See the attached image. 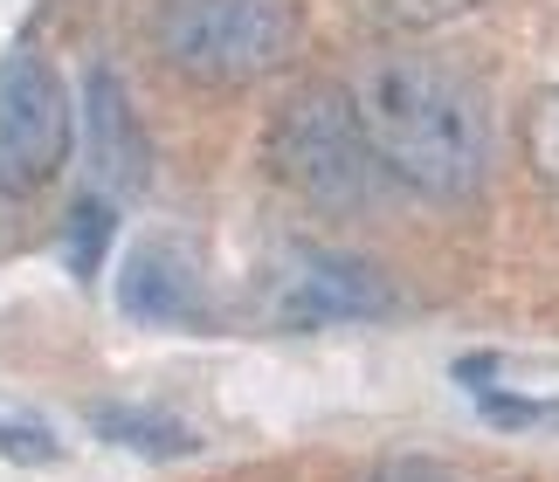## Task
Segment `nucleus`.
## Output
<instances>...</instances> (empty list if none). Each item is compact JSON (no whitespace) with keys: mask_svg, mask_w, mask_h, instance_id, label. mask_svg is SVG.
<instances>
[{"mask_svg":"<svg viewBox=\"0 0 559 482\" xmlns=\"http://www.w3.org/2000/svg\"><path fill=\"white\" fill-rule=\"evenodd\" d=\"M353 111L367 131L373 159L386 172H401L415 193L436 201H463L490 166V111L477 97V83L442 70L428 56H386L359 76Z\"/></svg>","mask_w":559,"mask_h":482,"instance_id":"obj_1","label":"nucleus"},{"mask_svg":"<svg viewBox=\"0 0 559 482\" xmlns=\"http://www.w3.org/2000/svg\"><path fill=\"white\" fill-rule=\"evenodd\" d=\"M270 159L276 172L305 193L311 207L325 214H367L380 201V159L359 131V111L346 91H305L276 111V131H270Z\"/></svg>","mask_w":559,"mask_h":482,"instance_id":"obj_2","label":"nucleus"},{"mask_svg":"<svg viewBox=\"0 0 559 482\" xmlns=\"http://www.w3.org/2000/svg\"><path fill=\"white\" fill-rule=\"evenodd\" d=\"M297 41L290 0H166L159 49L201 83H249Z\"/></svg>","mask_w":559,"mask_h":482,"instance_id":"obj_3","label":"nucleus"},{"mask_svg":"<svg viewBox=\"0 0 559 482\" xmlns=\"http://www.w3.org/2000/svg\"><path fill=\"white\" fill-rule=\"evenodd\" d=\"M70 91H62L56 62L41 49H21L0 62V186L8 193H35L49 186L62 159H70Z\"/></svg>","mask_w":559,"mask_h":482,"instance_id":"obj_4","label":"nucleus"},{"mask_svg":"<svg viewBox=\"0 0 559 482\" xmlns=\"http://www.w3.org/2000/svg\"><path fill=\"white\" fill-rule=\"evenodd\" d=\"M394 290L386 276H373L353 255H297L290 276L276 282V317L284 324H353V317H380Z\"/></svg>","mask_w":559,"mask_h":482,"instance_id":"obj_5","label":"nucleus"},{"mask_svg":"<svg viewBox=\"0 0 559 482\" xmlns=\"http://www.w3.org/2000/svg\"><path fill=\"white\" fill-rule=\"evenodd\" d=\"M83 124H91V172H97L104 201L118 207L132 193H145V180H153V145H145L118 70H91V83H83Z\"/></svg>","mask_w":559,"mask_h":482,"instance_id":"obj_6","label":"nucleus"},{"mask_svg":"<svg viewBox=\"0 0 559 482\" xmlns=\"http://www.w3.org/2000/svg\"><path fill=\"white\" fill-rule=\"evenodd\" d=\"M201 297H207L201 262H193V249L174 234L139 241L118 269V303H124V317H139V324H201Z\"/></svg>","mask_w":559,"mask_h":482,"instance_id":"obj_7","label":"nucleus"},{"mask_svg":"<svg viewBox=\"0 0 559 482\" xmlns=\"http://www.w3.org/2000/svg\"><path fill=\"white\" fill-rule=\"evenodd\" d=\"M91 427L104 434V442L139 448V455H193L201 448V434H193L187 421H174V413H159V407H97Z\"/></svg>","mask_w":559,"mask_h":482,"instance_id":"obj_8","label":"nucleus"},{"mask_svg":"<svg viewBox=\"0 0 559 482\" xmlns=\"http://www.w3.org/2000/svg\"><path fill=\"white\" fill-rule=\"evenodd\" d=\"M111 228H118V207L104 201V193H83V201L70 207V269L76 276H97V262H104V249H111Z\"/></svg>","mask_w":559,"mask_h":482,"instance_id":"obj_9","label":"nucleus"},{"mask_svg":"<svg viewBox=\"0 0 559 482\" xmlns=\"http://www.w3.org/2000/svg\"><path fill=\"white\" fill-rule=\"evenodd\" d=\"M525 145H532V166H539V180L559 193V91H546L539 104H532V118H525Z\"/></svg>","mask_w":559,"mask_h":482,"instance_id":"obj_10","label":"nucleus"},{"mask_svg":"<svg viewBox=\"0 0 559 482\" xmlns=\"http://www.w3.org/2000/svg\"><path fill=\"white\" fill-rule=\"evenodd\" d=\"M484 413L498 427H546V421H559V407H539V400H525V393H484Z\"/></svg>","mask_w":559,"mask_h":482,"instance_id":"obj_11","label":"nucleus"},{"mask_svg":"<svg viewBox=\"0 0 559 482\" xmlns=\"http://www.w3.org/2000/svg\"><path fill=\"white\" fill-rule=\"evenodd\" d=\"M0 455H14V462H56V434H41L28 421H0Z\"/></svg>","mask_w":559,"mask_h":482,"instance_id":"obj_12","label":"nucleus"},{"mask_svg":"<svg viewBox=\"0 0 559 482\" xmlns=\"http://www.w3.org/2000/svg\"><path fill=\"white\" fill-rule=\"evenodd\" d=\"M373 482H456L442 462H428V455H394V462H380Z\"/></svg>","mask_w":559,"mask_h":482,"instance_id":"obj_13","label":"nucleus"}]
</instances>
